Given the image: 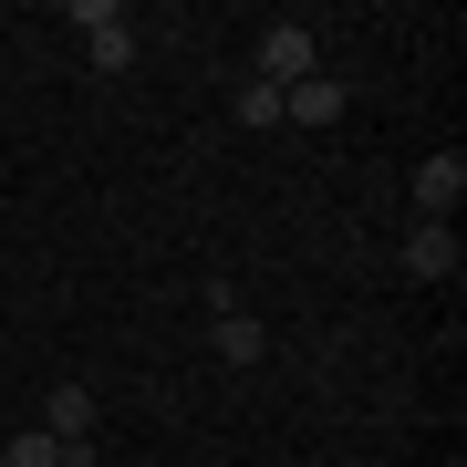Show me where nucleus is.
<instances>
[{"label": "nucleus", "instance_id": "nucleus-6", "mask_svg": "<svg viewBox=\"0 0 467 467\" xmlns=\"http://www.w3.org/2000/svg\"><path fill=\"white\" fill-rule=\"evenodd\" d=\"M281 125H343V73H312V84L281 94Z\"/></svg>", "mask_w": 467, "mask_h": 467}, {"label": "nucleus", "instance_id": "nucleus-1", "mask_svg": "<svg viewBox=\"0 0 467 467\" xmlns=\"http://www.w3.org/2000/svg\"><path fill=\"white\" fill-rule=\"evenodd\" d=\"M312 73H322V42H312V21H270V32H260V52H250V84L291 94V84H312Z\"/></svg>", "mask_w": 467, "mask_h": 467}, {"label": "nucleus", "instance_id": "nucleus-4", "mask_svg": "<svg viewBox=\"0 0 467 467\" xmlns=\"http://www.w3.org/2000/svg\"><path fill=\"white\" fill-rule=\"evenodd\" d=\"M73 21H84V42H94V63H104V73H125V63H135L125 11H104V0H73Z\"/></svg>", "mask_w": 467, "mask_h": 467}, {"label": "nucleus", "instance_id": "nucleus-2", "mask_svg": "<svg viewBox=\"0 0 467 467\" xmlns=\"http://www.w3.org/2000/svg\"><path fill=\"white\" fill-rule=\"evenodd\" d=\"M457 198H467V156H457V146H436L426 167H416V218H426V229H447Z\"/></svg>", "mask_w": 467, "mask_h": 467}, {"label": "nucleus", "instance_id": "nucleus-3", "mask_svg": "<svg viewBox=\"0 0 467 467\" xmlns=\"http://www.w3.org/2000/svg\"><path fill=\"white\" fill-rule=\"evenodd\" d=\"M94 395H84V384H52V405H42V436H52V447H63V457H94Z\"/></svg>", "mask_w": 467, "mask_h": 467}, {"label": "nucleus", "instance_id": "nucleus-9", "mask_svg": "<svg viewBox=\"0 0 467 467\" xmlns=\"http://www.w3.org/2000/svg\"><path fill=\"white\" fill-rule=\"evenodd\" d=\"M229 115H239V125H281V94H270V84H239Z\"/></svg>", "mask_w": 467, "mask_h": 467}, {"label": "nucleus", "instance_id": "nucleus-7", "mask_svg": "<svg viewBox=\"0 0 467 467\" xmlns=\"http://www.w3.org/2000/svg\"><path fill=\"white\" fill-rule=\"evenodd\" d=\"M208 353H218V364H260V353H270V333H260L250 312H218V322H208Z\"/></svg>", "mask_w": 467, "mask_h": 467}, {"label": "nucleus", "instance_id": "nucleus-8", "mask_svg": "<svg viewBox=\"0 0 467 467\" xmlns=\"http://www.w3.org/2000/svg\"><path fill=\"white\" fill-rule=\"evenodd\" d=\"M0 467H63V447H52V436H42V426H21V436H11V447H0Z\"/></svg>", "mask_w": 467, "mask_h": 467}, {"label": "nucleus", "instance_id": "nucleus-5", "mask_svg": "<svg viewBox=\"0 0 467 467\" xmlns=\"http://www.w3.org/2000/svg\"><path fill=\"white\" fill-rule=\"evenodd\" d=\"M405 281H457V229H405Z\"/></svg>", "mask_w": 467, "mask_h": 467}]
</instances>
